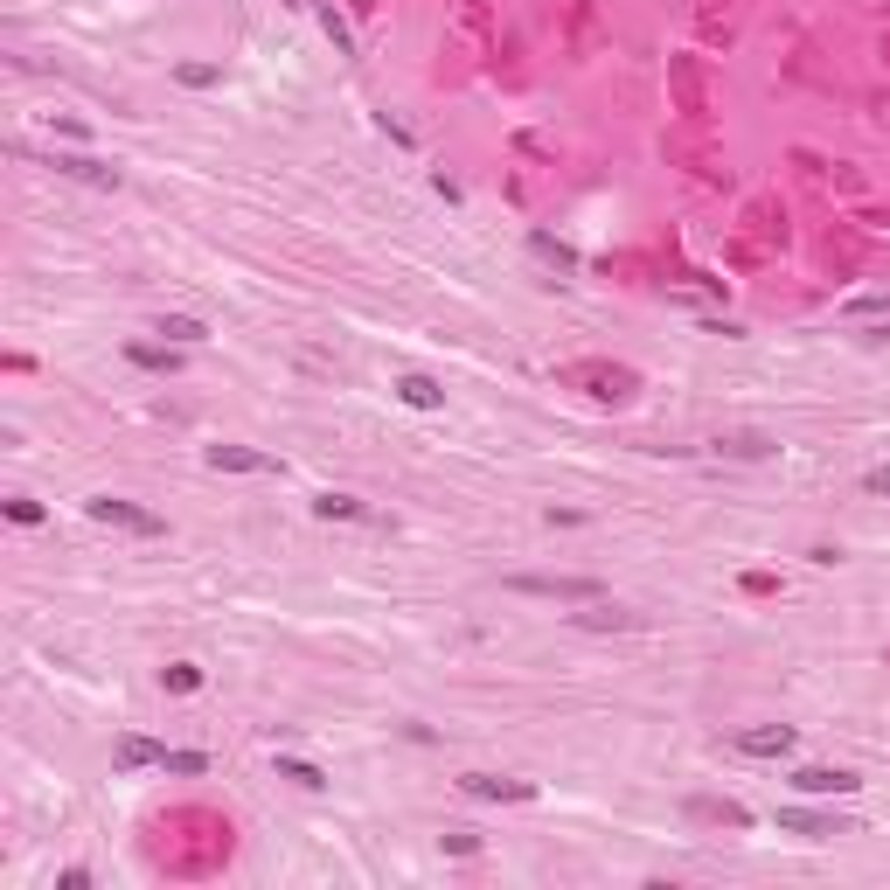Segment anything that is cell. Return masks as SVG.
I'll return each mask as SVG.
<instances>
[{
  "instance_id": "6da1fadb",
  "label": "cell",
  "mask_w": 890,
  "mask_h": 890,
  "mask_svg": "<svg viewBox=\"0 0 890 890\" xmlns=\"http://www.w3.org/2000/svg\"><path fill=\"white\" fill-rule=\"evenodd\" d=\"M84 515H91V522H105V529H126V536H160V529H167L153 508H140V501H112V494H91V501H84Z\"/></svg>"
},
{
  "instance_id": "7a4b0ae2",
  "label": "cell",
  "mask_w": 890,
  "mask_h": 890,
  "mask_svg": "<svg viewBox=\"0 0 890 890\" xmlns=\"http://www.w3.org/2000/svg\"><path fill=\"white\" fill-rule=\"evenodd\" d=\"M42 167L63 174V181H84V188H119V181H126V174H119L112 160H98V153H42Z\"/></svg>"
},
{
  "instance_id": "3957f363",
  "label": "cell",
  "mask_w": 890,
  "mask_h": 890,
  "mask_svg": "<svg viewBox=\"0 0 890 890\" xmlns=\"http://www.w3.org/2000/svg\"><path fill=\"white\" fill-rule=\"evenodd\" d=\"M793 786H800L807 800H842V793H856L863 779H856V772H842V765H800V772H793Z\"/></svg>"
},
{
  "instance_id": "277c9868",
  "label": "cell",
  "mask_w": 890,
  "mask_h": 890,
  "mask_svg": "<svg viewBox=\"0 0 890 890\" xmlns=\"http://www.w3.org/2000/svg\"><path fill=\"white\" fill-rule=\"evenodd\" d=\"M779 828H786V835H800V842H835V835H856L849 821L814 814V807H779Z\"/></svg>"
},
{
  "instance_id": "5b68a950",
  "label": "cell",
  "mask_w": 890,
  "mask_h": 890,
  "mask_svg": "<svg viewBox=\"0 0 890 890\" xmlns=\"http://www.w3.org/2000/svg\"><path fill=\"white\" fill-rule=\"evenodd\" d=\"M466 800H536V779H501V772H466L459 779Z\"/></svg>"
},
{
  "instance_id": "8992f818",
  "label": "cell",
  "mask_w": 890,
  "mask_h": 890,
  "mask_svg": "<svg viewBox=\"0 0 890 890\" xmlns=\"http://www.w3.org/2000/svg\"><path fill=\"white\" fill-rule=\"evenodd\" d=\"M564 376H571V383H598L592 397H612V404H626V397H633V369H605V362H571Z\"/></svg>"
},
{
  "instance_id": "52a82bcc",
  "label": "cell",
  "mask_w": 890,
  "mask_h": 890,
  "mask_svg": "<svg viewBox=\"0 0 890 890\" xmlns=\"http://www.w3.org/2000/svg\"><path fill=\"white\" fill-rule=\"evenodd\" d=\"M202 459H209L216 473H286L272 452H251V445H209Z\"/></svg>"
},
{
  "instance_id": "ba28073f",
  "label": "cell",
  "mask_w": 890,
  "mask_h": 890,
  "mask_svg": "<svg viewBox=\"0 0 890 890\" xmlns=\"http://www.w3.org/2000/svg\"><path fill=\"white\" fill-rule=\"evenodd\" d=\"M515 592H529V598H564V605H585V598H598V585L592 578H508Z\"/></svg>"
},
{
  "instance_id": "9c48e42d",
  "label": "cell",
  "mask_w": 890,
  "mask_h": 890,
  "mask_svg": "<svg viewBox=\"0 0 890 890\" xmlns=\"http://www.w3.org/2000/svg\"><path fill=\"white\" fill-rule=\"evenodd\" d=\"M571 626H585V633H633V626H640V612H619V605L585 598V612H571Z\"/></svg>"
},
{
  "instance_id": "30bf717a",
  "label": "cell",
  "mask_w": 890,
  "mask_h": 890,
  "mask_svg": "<svg viewBox=\"0 0 890 890\" xmlns=\"http://www.w3.org/2000/svg\"><path fill=\"white\" fill-rule=\"evenodd\" d=\"M738 751H751V758H793V731H786V724H758V731H738Z\"/></svg>"
},
{
  "instance_id": "8fae6325",
  "label": "cell",
  "mask_w": 890,
  "mask_h": 890,
  "mask_svg": "<svg viewBox=\"0 0 890 890\" xmlns=\"http://www.w3.org/2000/svg\"><path fill=\"white\" fill-rule=\"evenodd\" d=\"M112 758H119L126 772H140V765H160V758H167V744H153V738H133V731H126V738L112 744Z\"/></svg>"
},
{
  "instance_id": "7c38bea8",
  "label": "cell",
  "mask_w": 890,
  "mask_h": 890,
  "mask_svg": "<svg viewBox=\"0 0 890 890\" xmlns=\"http://www.w3.org/2000/svg\"><path fill=\"white\" fill-rule=\"evenodd\" d=\"M313 515H320V522H369V501H355V494H320Z\"/></svg>"
},
{
  "instance_id": "4fadbf2b",
  "label": "cell",
  "mask_w": 890,
  "mask_h": 890,
  "mask_svg": "<svg viewBox=\"0 0 890 890\" xmlns=\"http://www.w3.org/2000/svg\"><path fill=\"white\" fill-rule=\"evenodd\" d=\"M397 397H404L411 411H439L445 404V390L432 383V376H397Z\"/></svg>"
},
{
  "instance_id": "5bb4252c",
  "label": "cell",
  "mask_w": 890,
  "mask_h": 890,
  "mask_svg": "<svg viewBox=\"0 0 890 890\" xmlns=\"http://www.w3.org/2000/svg\"><path fill=\"white\" fill-rule=\"evenodd\" d=\"M529 251H536L543 265H557V272H578V251H571L564 237H550V230H536V237H529Z\"/></svg>"
},
{
  "instance_id": "9a60e30c",
  "label": "cell",
  "mask_w": 890,
  "mask_h": 890,
  "mask_svg": "<svg viewBox=\"0 0 890 890\" xmlns=\"http://www.w3.org/2000/svg\"><path fill=\"white\" fill-rule=\"evenodd\" d=\"M689 814L696 821H724V828H751V814H744L738 800H689Z\"/></svg>"
},
{
  "instance_id": "2e32d148",
  "label": "cell",
  "mask_w": 890,
  "mask_h": 890,
  "mask_svg": "<svg viewBox=\"0 0 890 890\" xmlns=\"http://www.w3.org/2000/svg\"><path fill=\"white\" fill-rule=\"evenodd\" d=\"M160 334H167L174 348H195V341H209V327H202V320H188V313H167V320H160Z\"/></svg>"
},
{
  "instance_id": "e0dca14e",
  "label": "cell",
  "mask_w": 890,
  "mask_h": 890,
  "mask_svg": "<svg viewBox=\"0 0 890 890\" xmlns=\"http://www.w3.org/2000/svg\"><path fill=\"white\" fill-rule=\"evenodd\" d=\"M160 682H167V696H195L202 689V668L195 661H174V668H160Z\"/></svg>"
},
{
  "instance_id": "ac0fdd59",
  "label": "cell",
  "mask_w": 890,
  "mask_h": 890,
  "mask_svg": "<svg viewBox=\"0 0 890 890\" xmlns=\"http://www.w3.org/2000/svg\"><path fill=\"white\" fill-rule=\"evenodd\" d=\"M279 779H293V786H306V793H320V786H327V772H320V765H306V758H279Z\"/></svg>"
},
{
  "instance_id": "d6986e66",
  "label": "cell",
  "mask_w": 890,
  "mask_h": 890,
  "mask_svg": "<svg viewBox=\"0 0 890 890\" xmlns=\"http://www.w3.org/2000/svg\"><path fill=\"white\" fill-rule=\"evenodd\" d=\"M160 772H181V779H202V772H209V758H202V751H167V758H160Z\"/></svg>"
},
{
  "instance_id": "ffe728a7",
  "label": "cell",
  "mask_w": 890,
  "mask_h": 890,
  "mask_svg": "<svg viewBox=\"0 0 890 890\" xmlns=\"http://www.w3.org/2000/svg\"><path fill=\"white\" fill-rule=\"evenodd\" d=\"M126 362H140V369H174V341H167V348H147V341H133V348H126Z\"/></svg>"
},
{
  "instance_id": "44dd1931",
  "label": "cell",
  "mask_w": 890,
  "mask_h": 890,
  "mask_svg": "<svg viewBox=\"0 0 890 890\" xmlns=\"http://www.w3.org/2000/svg\"><path fill=\"white\" fill-rule=\"evenodd\" d=\"M7 522H21V529H35V522H42V501H28V494H14V501H7Z\"/></svg>"
},
{
  "instance_id": "7402d4cb",
  "label": "cell",
  "mask_w": 890,
  "mask_h": 890,
  "mask_svg": "<svg viewBox=\"0 0 890 890\" xmlns=\"http://www.w3.org/2000/svg\"><path fill=\"white\" fill-rule=\"evenodd\" d=\"M717 452H738V459H765L772 445H765V439H717Z\"/></svg>"
},
{
  "instance_id": "603a6c76",
  "label": "cell",
  "mask_w": 890,
  "mask_h": 890,
  "mask_svg": "<svg viewBox=\"0 0 890 890\" xmlns=\"http://www.w3.org/2000/svg\"><path fill=\"white\" fill-rule=\"evenodd\" d=\"M174 77H181V84H195V91H202V84H216V63H181V70H174Z\"/></svg>"
},
{
  "instance_id": "cb8c5ba5",
  "label": "cell",
  "mask_w": 890,
  "mask_h": 890,
  "mask_svg": "<svg viewBox=\"0 0 890 890\" xmlns=\"http://www.w3.org/2000/svg\"><path fill=\"white\" fill-rule=\"evenodd\" d=\"M320 28H327V35H334V49H348V21H341V14H334V7H320Z\"/></svg>"
},
{
  "instance_id": "d4e9b609",
  "label": "cell",
  "mask_w": 890,
  "mask_h": 890,
  "mask_svg": "<svg viewBox=\"0 0 890 890\" xmlns=\"http://www.w3.org/2000/svg\"><path fill=\"white\" fill-rule=\"evenodd\" d=\"M445 849H452V856H473V849H480V835H466V828H452V835H445Z\"/></svg>"
},
{
  "instance_id": "484cf974",
  "label": "cell",
  "mask_w": 890,
  "mask_h": 890,
  "mask_svg": "<svg viewBox=\"0 0 890 890\" xmlns=\"http://www.w3.org/2000/svg\"><path fill=\"white\" fill-rule=\"evenodd\" d=\"M863 487H870V494H890V466H877V473H870Z\"/></svg>"
}]
</instances>
